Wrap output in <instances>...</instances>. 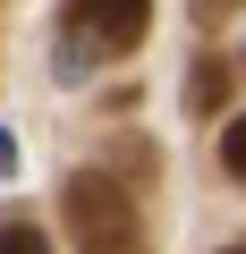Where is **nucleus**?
Wrapping results in <instances>:
<instances>
[{
  "label": "nucleus",
  "mask_w": 246,
  "mask_h": 254,
  "mask_svg": "<svg viewBox=\"0 0 246 254\" xmlns=\"http://www.w3.org/2000/svg\"><path fill=\"white\" fill-rule=\"evenodd\" d=\"M221 254H246V246H221Z\"/></svg>",
  "instance_id": "nucleus-7"
},
{
  "label": "nucleus",
  "mask_w": 246,
  "mask_h": 254,
  "mask_svg": "<svg viewBox=\"0 0 246 254\" xmlns=\"http://www.w3.org/2000/svg\"><path fill=\"white\" fill-rule=\"evenodd\" d=\"M221 170L246 178V119H229V136H221Z\"/></svg>",
  "instance_id": "nucleus-5"
},
{
  "label": "nucleus",
  "mask_w": 246,
  "mask_h": 254,
  "mask_svg": "<svg viewBox=\"0 0 246 254\" xmlns=\"http://www.w3.org/2000/svg\"><path fill=\"white\" fill-rule=\"evenodd\" d=\"M229 102V60L221 51H204L195 60V76H187V110H221Z\"/></svg>",
  "instance_id": "nucleus-3"
},
{
  "label": "nucleus",
  "mask_w": 246,
  "mask_h": 254,
  "mask_svg": "<svg viewBox=\"0 0 246 254\" xmlns=\"http://www.w3.org/2000/svg\"><path fill=\"white\" fill-rule=\"evenodd\" d=\"M221 9H229V0H204V17H221Z\"/></svg>",
  "instance_id": "nucleus-6"
},
{
  "label": "nucleus",
  "mask_w": 246,
  "mask_h": 254,
  "mask_svg": "<svg viewBox=\"0 0 246 254\" xmlns=\"http://www.w3.org/2000/svg\"><path fill=\"white\" fill-rule=\"evenodd\" d=\"M68 26L85 43H102V51H128L153 26V0H68Z\"/></svg>",
  "instance_id": "nucleus-2"
},
{
  "label": "nucleus",
  "mask_w": 246,
  "mask_h": 254,
  "mask_svg": "<svg viewBox=\"0 0 246 254\" xmlns=\"http://www.w3.org/2000/svg\"><path fill=\"white\" fill-rule=\"evenodd\" d=\"M60 203H68V229L85 254H145V212L110 170H77Z\"/></svg>",
  "instance_id": "nucleus-1"
},
{
  "label": "nucleus",
  "mask_w": 246,
  "mask_h": 254,
  "mask_svg": "<svg viewBox=\"0 0 246 254\" xmlns=\"http://www.w3.org/2000/svg\"><path fill=\"white\" fill-rule=\"evenodd\" d=\"M0 254H51V246H43V229H26V220H9V229H0Z\"/></svg>",
  "instance_id": "nucleus-4"
}]
</instances>
